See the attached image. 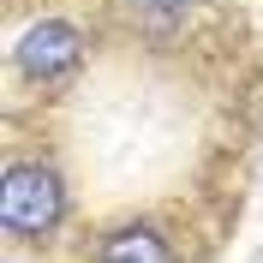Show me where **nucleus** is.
<instances>
[{
  "label": "nucleus",
  "mask_w": 263,
  "mask_h": 263,
  "mask_svg": "<svg viewBox=\"0 0 263 263\" xmlns=\"http://www.w3.org/2000/svg\"><path fill=\"white\" fill-rule=\"evenodd\" d=\"M66 221V185L48 162H12L0 180V228L12 239H54Z\"/></svg>",
  "instance_id": "nucleus-1"
},
{
  "label": "nucleus",
  "mask_w": 263,
  "mask_h": 263,
  "mask_svg": "<svg viewBox=\"0 0 263 263\" xmlns=\"http://www.w3.org/2000/svg\"><path fill=\"white\" fill-rule=\"evenodd\" d=\"M12 66H18V78H30V84H66L84 66V30L66 24V18H42V24H30L18 36Z\"/></svg>",
  "instance_id": "nucleus-2"
},
{
  "label": "nucleus",
  "mask_w": 263,
  "mask_h": 263,
  "mask_svg": "<svg viewBox=\"0 0 263 263\" xmlns=\"http://www.w3.org/2000/svg\"><path fill=\"white\" fill-rule=\"evenodd\" d=\"M96 263H174V246L149 221H126L96 246Z\"/></svg>",
  "instance_id": "nucleus-3"
},
{
  "label": "nucleus",
  "mask_w": 263,
  "mask_h": 263,
  "mask_svg": "<svg viewBox=\"0 0 263 263\" xmlns=\"http://www.w3.org/2000/svg\"><path fill=\"white\" fill-rule=\"evenodd\" d=\"M185 12H192V0H132V18L144 24V36L167 42V36H180Z\"/></svg>",
  "instance_id": "nucleus-4"
}]
</instances>
